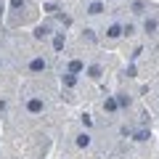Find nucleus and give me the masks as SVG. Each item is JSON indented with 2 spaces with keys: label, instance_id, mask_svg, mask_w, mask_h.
Instances as JSON below:
<instances>
[{
  "label": "nucleus",
  "instance_id": "obj_1",
  "mask_svg": "<svg viewBox=\"0 0 159 159\" xmlns=\"http://www.w3.org/2000/svg\"><path fill=\"white\" fill-rule=\"evenodd\" d=\"M45 58H32V61H29V69H32V72H45Z\"/></svg>",
  "mask_w": 159,
  "mask_h": 159
},
{
  "label": "nucleus",
  "instance_id": "obj_2",
  "mask_svg": "<svg viewBox=\"0 0 159 159\" xmlns=\"http://www.w3.org/2000/svg\"><path fill=\"white\" fill-rule=\"evenodd\" d=\"M27 109H29L32 114H40V111H43V101H40V98H29Z\"/></svg>",
  "mask_w": 159,
  "mask_h": 159
},
{
  "label": "nucleus",
  "instance_id": "obj_3",
  "mask_svg": "<svg viewBox=\"0 0 159 159\" xmlns=\"http://www.w3.org/2000/svg\"><path fill=\"white\" fill-rule=\"evenodd\" d=\"M106 34H109V37H111V40H117L119 34H125V27H119V24H111V27L106 29Z\"/></svg>",
  "mask_w": 159,
  "mask_h": 159
},
{
  "label": "nucleus",
  "instance_id": "obj_4",
  "mask_svg": "<svg viewBox=\"0 0 159 159\" xmlns=\"http://www.w3.org/2000/svg\"><path fill=\"white\" fill-rule=\"evenodd\" d=\"M48 34H51V27H48V24H43V27H37V29H34V37H37V40L48 37Z\"/></svg>",
  "mask_w": 159,
  "mask_h": 159
},
{
  "label": "nucleus",
  "instance_id": "obj_5",
  "mask_svg": "<svg viewBox=\"0 0 159 159\" xmlns=\"http://www.w3.org/2000/svg\"><path fill=\"white\" fill-rule=\"evenodd\" d=\"M103 109H106V111H117L119 101H117V98H106V101H103Z\"/></svg>",
  "mask_w": 159,
  "mask_h": 159
},
{
  "label": "nucleus",
  "instance_id": "obj_6",
  "mask_svg": "<svg viewBox=\"0 0 159 159\" xmlns=\"http://www.w3.org/2000/svg\"><path fill=\"white\" fill-rule=\"evenodd\" d=\"M143 29H146L148 34H151V32H157V19H146V21H143Z\"/></svg>",
  "mask_w": 159,
  "mask_h": 159
},
{
  "label": "nucleus",
  "instance_id": "obj_7",
  "mask_svg": "<svg viewBox=\"0 0 159 159\" xmlns=\"http://www.w3.org/2000/svg\"><path fill=\"white\" fill-rule=\"evenodd\" d=\"M77 146H80V148L90 146V135H88V133H82V135H77Z\"/></svg>",
  "mask_w": 159,
  "mask_h": 159
},
{
  "label": "nucleus",
  "instance_id": "obj_8",
  "mask_svg": "<svg viewBox=\"0 0 159 159\" xmlns=\"http://www.w3.org/2000/svg\"><path fill=\"white\" fill-rule=\"evenodd\" d=\"M82 69H85V66H82V61H77V58H74V61L69 64V72H74V74H77V72H82Z\"/></svg>",
  "mask_w": 159,
  "mask_h": 159
},
{
  "label": "nucleus",
  "instance_id": "obj_9",
  "mask_svg": "<svg viewBox=\"0 0 159 159\" xmlns=\"http://www.w3.org/2000/svg\"><path fill=\"white\" fill-rule=\"evenodd\" d=\"M74 82H77V80H74V72H66V74H64V85H66V88H72Z\"/></svg>",
  "mask_w": 159,
  "mask_h": 159
},
{
  "label": "nucleus",
  "instance_id": "obj_10",
  "mask_svg": "<svg viewBox=\"0 0 159 159\" xmlns=\"http://www.w3.org/2000/svg\"><path fill=\"white\" fill-rule=\"evenodd\" d=\"M88 74H90L93 80H98V77H101V66H98V64H93V66L88 69Z\"/></svg>",
  "mask_w": 159,
  "mask_h": 159
},
{
  "label": "nucleus",
  "instance_id": "obj_11",
  "mask_svg": "<svg viewBox=\"0 0 159 159\" xmlns=\"http://www.w3.org/2000/svg\"><path fill=\"white\" fill-rule=\"evenodd\" d=\"M101 11H103L101 3H90V6H88V13H101Z\"/></svg>",
  "mask_w": 159,
  "mask_h": 159
},
{
  "label": "nucleus",
  "instance_id": "obj_12",
  "mask_svg": "<svg viewBox=\"0 0 159 159\" xmlns=\"http://www.w3.org/2000/svg\"><path fill=\"white\" fill-rule=\"evenodd\" d=\"M53 48H56V51H61V48H64V34H56V40H53Z\"/></svg>",
  "mask_w": 159,
  "mask_h": 159
},
{
  "label": "nucleus",
  "instance_id": "obj_13",
  "mask_svg": "<svg viewBox=\"0 0 159 159\" xmlns=\"http://www.w3.org/2000/svg\"><path fill=\"white\" fill-rule=\"evenodd\" d=\"M135 141H148V130H135Z\"/></svg>",
  "mask_w": 159,
  "mask_h": 159
},
{
  "label": "nucleus",
  "instance_id": "obj_14",
  "mask_svg": "<svg viewBox=\"0 0 159 159\" xmlns=\"http://www.w3.org/2000/svg\"><path fill=\"white\" fill-rule=\"evenodd\" d=\"M82 125H85V127H90V125H93V119H90V114H82Z\"/></svg>",
  "mask_w": 159,
  "mask_h": 159
},
{
  "label": "nucleus",
  "instance_id": "obj_15",
  "mask_svg": "<svg viewBox=\"0 0 159 159\" xmlns=\"http://www.w3.org/2000/svg\"><path fill=\"white\" fill-rule=\"evenodd\" d=\"M117 101H119V106H127V103H130V98H127V96H117Z\"/></svg>",
  "mask_w": 159,
  "mask_h": 159
},
{
  "label": "nucleus",
  "instance_id": "obj_16",
  "mask_svg": "<svg viewBox=\"0 0 159 159\" xmlns=\"http://www.w3.org/2000/svg\"><path fill=\"white\" fill-rule=\"evenodd\" d=\"M133 11H135V13L143 11V3H141V0H138V3H133Z\"/></svg>",
  "mask_w": 159,
  "mask_h": 159
},
{
  "label": "nucleus",
  "instance_id": "obj_17",
  "mask_svg": "<svg viewBox=\"0 0 159 159\" xmlns=\"http://www.w3.org/2000/svg\"><path fill=\"white\" fill-rule=\"evenodd\" d=\"M19 6H24V0H11V8H19Z\"/></svg>",
  "mask_w": 159,
  "mask_h": 159
},
{
  "label": "nucleus",
  "instance_id": "obj_18",
  "mask_svg": "<svg viewBox=\"0 0 159 159\" xmlns=\"http://www.w3.org/2000/svg\"><path fill=\"white\" fill-rule=\"evenodd\" d=\"M3 109H6V101H0V111H3Z\"/></svg>",
  "mask_w": 159,
  "mask_h": 159
}]
</instances>
